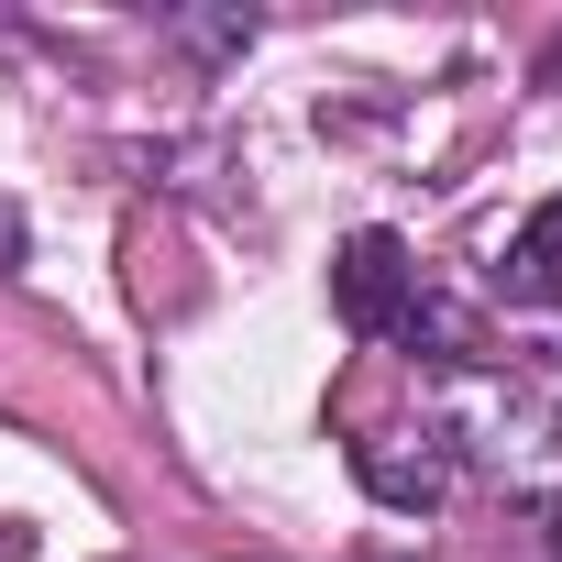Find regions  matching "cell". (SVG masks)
I'll list each match as a JSON object with an SVG mask.
<instances>
[{
	"label": "cell",
	"mask_w": 562,
	"mask_h": 562,
	"mask_svg": "<svg viewBox=\"0 0 562 562\" xmlns=\"http://www.w3.org/2000/svg\"><path fill=\"white\" fill-rule=\"evenodd\" d=\"M331 310H342V331H364V342H386V331L419 321V265H408L397 232H353V243L331 254Z\"/></svg>",
	"instance_id": "obj_1"
},
{
	"label": "cell",
	"mask_w": 562,
	"mask_h": 562,
	"mask_svg": "<svg viewBox=\"0 0 562 562\" xmlns=\"http://www.w3.org/2000/svg\"><path fill=\"white\" fill-rule=\"evenodd\" d=\"M496 288H507L518 310H562V199H540V210L507 232V254H496Z\"/></svg>",
	"instance_id": "obj_2"
},
{
	"label": "cell",
	"mask_w": 562,
	"mask_h": 562,
	"mask_svg": "<svg viewBox=\"0 0 562 562\" xmlns=\"http://www.w3.org/2000/svg\"><path fill=\"white\" fill-rule=\"evenodd\" d=\"M353 474H364L386 507H441V496H452V463H441V452L408 463V452H386V441H353Z\"/></svg>",
	"instance_id": "obj_3"
},
{
	"label": "cell",
	"mask_w": 562,
	"mask_h": 562,
	"mask_svg": "<svg viewBox=\"0 0 562 562\" xmlns=\"http://www.w3.org/2000/svg\"><path fill=\"white\" fill-rule=\"evenodd\" d=\"M540 540H551V562H562V507H540Z\"/></svg>",
	"instance_id": "obj_4"
},
{
	"label": "cell",
	"mask_w": 562,
	"mask_h": 562,
	"mask_svg": "<svg viewBox=\"0 0 562 562\" xmlns=\"http://www.w3.org/2000/svg\"><path fill=\"white\" fill-rule=\"evenodd\" d=\"M0 254H23V221H12V210H0Z\"/></svg>",
	"instance_id": "obj_5"
}]
</instances>
